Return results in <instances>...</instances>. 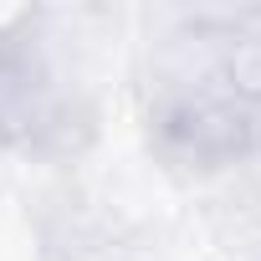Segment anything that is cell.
Instances as JSON below:
<instances>
[{
  "instance_id": "2",
  "label": "cell",
  "mask_w": 261,
  "mask_h": 261,
  "mask_svg": "<svg viewBox=\"0 0 261 261\" xmlns=\"http://www.w3.org/2000/svg\"><path fill=\"white\" fill-rule=\"evenodd\" d=\"M51 113V72L36 46L0 36V139H31Z\"/></svg>"
},
{
  "instance_id": "1",
  "label": "cell",
  "mask_w": 261,
  "mask_h": 261,
  "mask_svg": "<svg viewBox=\"0 0 261 261\" xmlns=\"http://www.w3.org/2000/svg\"><path fill=\"white\" fill-rule=\"evenodd\" d=\"M149 144L179 169L261 154V31L195 21L164 41L149 77Z\"/></svg>"
}]
</instances>
